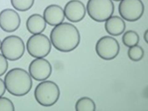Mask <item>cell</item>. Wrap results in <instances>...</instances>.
<instances>
[{
  "instance_id": "6da1fadb",
  "label": "cell",
  "mask_w": 148,
  "mask_h": 111,
  "mask_svg": "<svg viewBox=\"0 0 148 111\" xmlns=\"http://www.w3.org/2000/svg\"><path fill=\"white\" fill-rule=\"evenodd\" d=\"M54 47L59 51L71 52L79 45L81 36L77 27L71 23H62L55 26L50 34Z\"/></svg>"
},
{
  "instance_id": "7a4b0ae2",
  "label": "cell",
  "mask_w": 148,
  "mask_h": 111,
  "mask_svg": "<svg viewBox=\"0 0 148 111\" xmlns=\"http://www.w3.org/2000/svg\"><path fill=\"white\" fill-rule=\"evenodd\" d=\"M4 82L9 93L18 97L28 93L32 86L30 75L25 69L20 68H15L9 71L4 77Z\"/></svg>"
},
{
  "instance_id": "3957f363",
  "label": "cell",
  "mask_w": 148,
  "mask_h": 111,
  "mask_svg": "<svg viewBox=\"0 0 148 111\" xmlns=\"http://www.w3.org/2000/svg\"><path fill=\"white\" fill-rule=\"evenodd\" d=\"M34 94L35 99L39 104L45 107H50L57 102L60 91L56 83L46 81L39 83L36 88Z\"/></svg>"
},
{
  "instance_id": "277c9868",
  "label": "cell",
  "mask_w": 148,
  "mask_h": 111,
  "mask_svg": "<svg viewBox=\"0 0 148 111\" xmlns=\"http://www.w3.org/2000/svg\"><path fill=\"white\" fill-rule=\"evenodd\" d=\"M86 9L88 15L92 20L102 22L112 16L114 6L112 0H88Z\"/></svg>"
},
{
  "instance_id": "5b68a950",
  "label": "cell",
  "mask_w": 148,
  "mask_h": 111,
  "mask_svg": "<svg viewBox=\"0 0 148 111\" xmlns=\"http://www.w3.org/2000/svg\"><path fill=\"white\" fill-rule=\"evenodd\" d=\"M1 50L2 54L7 60L16 61L24 55L25 45L24 41L20 37L9 36L2 41Z\"/></svg>"
},
{
  "instance_id": "8992f818",
  "label": "cell",
  "mask_w": 148,
  "mask_h": 111,
  "mask_svg": "<svg viewBox=\"0 0 148 111\" xmlns=\"http://www.w3.org/2000/svg\"><path fill=\"white\" fill-rule=\"evenodd\" d=\"M26 48L28 53L36 58L45 57L50 53L51 44L48 37L41 34H34L27 40Z\"/></svg>"
},
{
  "instance_id": "52a82bcc",
  "label": "cell",
  "mask_w": 148,
  "mask_h": 111,
  "mask_svg": "<svg viewBox=\"0 0 148 111\" xmlns=\"http://www.w3.org/2000/svg\"><path fill=\"white\" fill-rule=\"evenodd\" d=\"M118 9L122 17L132 22L139 20L145 11L144 4L141 0H122Z\"/></svg>"
},
{
  "instance_id": "ba28073f",
  "label": "cell",
  "mask_w": 148,
  "mask_h": 111,
  "mask_svg": "<svg viewBox=\"0 0 148 111\" xmlns=\"http://www.w3.org/2000/svg\"><path fill=\"white\" fill-rule=\"evenodd\" d=\"M120 50L118 41L109 36L102 37L97 42L95 46L97 54L100 58L105 60H111L116 58Z\"/></svg>"
},
{
  "instance_id": "9c48e42d",
  "label": "cell",
  "mask_w": 148,
  "mask_h": 111,
  "mask_svg": "<svg viewBox=\"0 0 148 111\" xmlns=\"http://www.w3.org/2000/svg\"><path fill=\"white\" fill-rule=\"evenodd\" d=\"M30 76L38 81L47 79L51 75L52 68L47 60L43 58H37L33 60L29 68Z\"/></svg>"
},
{
  "instance_id": "30bf717a",
  "label": "cell",
  "mask_w": 148,
  "mask_h": 111,
  "mask_svg": "<svg viewBox=\"0 0 148 111\" xmlns=\"http://www.w3.org/2000/svg\"><path fill=\"white\" fill-rule=\"evenodd\" d=\"M21 24L20 16L13 9H5L0 12V27L3 31L9 33L15 32Z\"/></svg>"
},
{
  "instance_id": "8fae6325",
  "label": "cell",
  "mask_w": 148,
  "mask_h": 111,
  "mask_svg": "<svg viewBox=\"0 0 148 111\" xmlns=\"http://www.w3.org/2000/svg\"><path fill=\"white\" fill-rule=\"evenodd\" d=\"M64 11L67 19L73 23L82 21L86 12L84 4L79 0H71L69 1L65 6Z\"/></svg>"
},
{
  "instance_id": "7c38bea8",
  "label": "cell",
  "mask_w": 148,
  "mask_h": 111,
  "mask_svg": "<svg viewBox=\"0 0 148 111\" xmlns=\"http://www.w3.org/2000/svg\"><path fill=\"white\" fill-rule=\"evenodd\" d=\"M43 17L46 23L49 25H58L63 23L64 20L63 9L58 5H50L45 9Z\"/></svg>"
},
{
  "instance_id": "4fadbf2b",
  "label": "cell",
  "mask_w": 148,
  "mask_h": 111,
  "mask_svg": "<svg viewBox=\"0 0 148 111\" xmlns=\"http://www.w3.org/2000/svg\"><path fill=\"white\" fill-rule=\"evenodd\" d=\"M105 27L109 34L114 36L121 35L126 28L125 23L118 16H112L106 21Z\"/></svg>"
},
{
  "instance_id": "5bb4252c",
  "label": "cell",
  "mask_w": 148,
  "mask_h": 111,
  "mask_svg": "<svg viewBox=\"0 0 148 111\" xmlns=\"http://www.w3.org/2000/svg\"><path fill=\"white\" fill-rule=\"evenodd\" d=\"M46 23L43 17L39 14H34L28 18L26 22L27 29L32 34H41L46 29Z\"/></svg>"
},
{
  "instance_id": "9a60e30c",
  "label": "cell",
  "mask_w": 148,
  "mask_h": 111,
  "mask_svg": "<svg viewBox=\"0 0 148 111\" xmlns=\"http://www.w3.org/2000/svg\"><path fill=\"white\" fill-rule=\"evenodd\" d=\"M77 111H95L96 106L94 101L87 97H83L79 99L75 104Z\"/></svg>"
},
{
  "instance_id": "2e32d148",
  "label": "cell",
  "mask_w": 148,
  "mask_h": 111,
  "mask_svg": "<svg viewBox=\"0 0 148 111\" xmlns=\"http://www.w3.org/2000/svg\"><path fill=\"white\" fill-rule=\"evenodd\" d=\"M122 40L124 45L130 48L138 44L140 41V37L136 32L129 30L124 34Z\"/></svg>"
},
{
  "instance_id": "e0dca14e",
  "label": "cell",
  "mask_w": 148,
  "mask_h": 111,
  "mask_svg": "<svg viewBox=\"0 0 148 111\" xmlns=\"http://www.w3.org/2000/svg\"><path fill=\"white\" fill-rule=\"evenodd\" d=\"M35 0H11L12 7L16 10L24 12L29 10L33 6Z\"/></svg>"
},
{
  "instance_id": "ac0fdd59",
  "label": "cell",
  "mask_w": 148,
  "mask_h": 111,
  "mask_svg": "<svg viewBox=\"0 0 148 111\" xmlns=\"http://www.w3.org/2000/svg\"><path fill=\"white\" fill-rule=\"evenodd\" d=\"M128 57L132 61L137 62L140 61L144 55V51L140 46L136 45L130 47L128 51Z\"/></svg>"
},
{
  "instance_id": "d6986e66",
  "label": "cell",
  "mask_w": 148,
  "mask_h": 111,
  "mask_svg": "<svg viewBox=\"0 0 148 111\" xmlns=\"http://www.w3.org/2000/svg\"><path fill=\"white\" fill-rule=\"evenodd\" d=\"M14 110V106L10 99L6 97H0V111Z\"/></svg>"
},
{
  "instance_id": "ffe728a7",
  "label": "cell",
  "mask_w": 148,
  "mask_h": 111,
  "mask_svg": "<svg viewBox=\"0 0 148 111\" xmlns=\"http://www.w3.org/2000/svg\"><path fill=\"white\" fill-rule=\"evenodd\" d=\"M8 68V63L7 59L2 54H0V77L5 73Z\"/></svg>"
},
{
  "instance_id": "44dd1931",
  "label": "cell",
  "mask_w": 148,
  "mask_h": 111,
  "mask_svg": "<svg viewBox=\"0 0 148 111\" xmlns=\"http://www.w3.org/2000/svg\"><path fill=\"white\" fill-rule=\"evenodd\" d=\"M6 87L4 81L0 78V97H2L5 93Z\"/></svg>"
},
{
  "instance_id": "7402d4cb",
  "label": "cell",
  "mask_w": 148,
  "mask_h": 111,
  "mask_svg": "<svg viewBox=\"0 0 148 111\" xmlns=\"http://www.w3.org/2000/svg\"><path fill=\"white\" fill-rule=\"evenodd\" d=\"M144 39L146 42L147 43L148 42V30H147L145 31L144 34Z\"/></svg>"
},
{
  "instance_id": "603a6c76",
  "label": "cell",
  "mask_w": 148,
  "mask_h": 111,
  "mask_svg": "<svg viewBox=\"0 0 148 111\" xmlns=\"http://www.w3.org/2000/svg\"><path fill=\"white\" fill-rule=\"evenodd\" d=\"M1 43L2 42L1 41V40H0V50L1 49Z\"/></svg>"
},
{
  "instance_id": "cb8c5ba5",
  "label": "cell",
  "mask_w": 148,
  "mask_h": 111,
  "mask_svg": "<svg viewBox=\"0 0 148 111\" xmlns=\"http://www.w3.org/2000/svg\"><path fill=\"white\" fill-rule=\"evenodd\" d=\"M113 1H121L122 0H113Z\"/></svg>"
}]
</instances>
